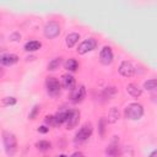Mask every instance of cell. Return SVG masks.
<instances>
[{"instance_id":"cell-1","label":"cell","mask_w":157,"mask_h":157,"mask_svg":"<svg viewBox=\"0 0 157 157\" xmlns=\"http://www.w3.org/2000/svg\"><path fill=\"white\" fill-rule=\"evenodd\" d=\"M125 118L130 120H137L144 114V107L140 103H130L124 110Z\"/></svg>"},{"instance_id":"cell-2","label":"cell","mask_w":157,"mask_h":157,"mask_svg":"<svg viewBox=\"0 0 157 157\" xmlns=\"http://www.w3.org/2000/svg\"><path fill=\"white\" fill-rule=\"evenodd\" d=\"M2 140H4V146H5V151L7 155L12 156L16 150H17V140L16 136L10 132V131H5L2 134Z\"/></svg>"},{"instance_id":"cell-3","label":"cell","mask_w":157,"mask_h":157,"mask_svg":"<svg viewBox=\"0 0 157 157\" xmlns=\"http://www.w3.org/2000/svg\"><path fill=\"white\" fill-rule=\"evenodd\" d=\"M92 131H93L92 123H85L80 128V130L76 132V135H75V142H83V141H86L92 135Z\"/></svg>"},{"instance_id":"cell-4","label":"cell","mask_w":157,"mask_h":157,"mask_svg":"<svg viewBox=\"0 0 157 157\" xmlns=\"http://www.w3.org/2000/svg\"><path fill=\"white\" fill-rule=\"evenodd\" d=\"M45 87H47V92L49 96L52 97H56L59 93H60V82L56 77L54 76H50V77H47L45 80Z\"/></svg>"},{"instance_id":"cell-5","label":"cell","mask_w":157,"mask_h":157,"mask_svg":"<svg viewBox=\"0 0 157 157\" xmlns=\"http://www.w3.org/2000/svg\"><path fill=\"white\" fill-rule=\"evenodd\" d=\"M60 34V26L55 21H50L44 26V36L49 39H53Z\"/></svg>"},{"instance_id":"cell-6","label":"cell","mask_w":157,"mask_h":157,"mask_svg":"<svg viewBox=\"0 0 157 157\" xmlns=\"http://www.w3.org/2000/svg\"><path fill=\"white\" fill-rule=\"evenodd\" d=\"M96 45H97V42H96L94 38H87V39H85V40L78 45L77 53H78V54H86V53L93 50V49L96 48Z\"/></svg>"},{"instance_id":"cell-7","label":"cell","mask_w":157,"mask_h":157,"mask_svg":"<svg viewBox=\"0 0 157 157\" xmlns=\"http://www.w3.org/2000/svg\"><path fill=\"white\" fill-rule=\"evenodd\" d=\"M99 60L103 65H109L113 61V52L110 47H103L99 53Z\"/></svg>"},{"instance_id":"cell-8","label":"cell","mask_w":157,"mask_h":157,"mask_svg":"<svg viewBox=\"0 0 157 157\" xmlns=\"http://www.w3.org/2000/svg\"><path fill=\"white\" fill-rule=\"evenodd\" d=\"M119 72L124 77H131L135 74V67L130 61H123L119 66Z\"/></svg>"},{"instance_id":"cell-9","label":"cell","mask_w":157,"mask_h":157,"mask_svg":"<svg viewBox=\"0 0 157 157\" xmlns=\"http://www.w3.org/2000/svg\"><path fill=\"white\" fill-rule=\"evenodd\" d=\"M80 121V112L78 110H70L69 117L66 119V129H74Z\"/></svg>"},{"instance_id":"cell-10","label":"cell","mask_w":157,"mask_h":157,"mask_svg":"<svg viewBox=\"0 0 157 157\" xmlns=\"http://www.w3.org/2000/svg\"><path fill=\"white\" fill-rule=\"evenodd\" d=\"M86 96V90H85V86H78L77 88H74L72 90V94H71V99L74 103H80L83 101Z\"/></svg>"},{"instance_id":"cell-11","label":"cell","mask_w":157,"mask_h":157,"mask_svg":"<svg viewBox=\"0 0 157 157\" xmlns=\"http://www.w3.org/2000/svg\"><path fill=\"white\" fill-rule=\"evenodd\" d=\"M18 61V56L16 54H2L0 55V64L5 66H11Z\"/></svg>"},{"instance_id":"cell-12","label":"cell","mask_w":157,"mask_h":157,"mask_svg":"<svg viewBox=\"0 0 157 157\" xmlns=\"http://www.w3.org/2000/svg\"><path fill=\"white\" fill-rule=\"evenodd\" d=\"M61 85L65 90H69V91H72L75 88V85H76V81H75V77L70 74H66L63 76V81H61Z\"/></svg>"},{"instance_id":"cell-13","label":"cell","mask_w":157,"mask_h":157,"mask_svg":"<svg viewBox=\"0 0 157 157\" xmlns=\"http://www.w3.org/2000/svg\"><path fill=\"white\" fill-rule=\"evenodd\" d=\"M126 91H128V93L130 96H132L135 98H137V97L141 96V88H139V86L135 85V83H129L126 86Z\"/></svg>"},{"instance_id":"cell-14","label":"cell","mask_w":157,"mask_h":157,"mask_svg":"<svg viewBox=\"0 0 157 157\" xmlns=\"http://www.w3.org/2000/svg\"><path fill=\"white\" fill-rule=\"evenodd\" d=\"M64 66H65V69H66L67 71L75 72V71L78 69V63H77V60H76V59H74V58H70V59H67V60L65 61Z\"/></svg>"},{"instance_id":"cell-15","label":"cell","mask_w":157,"mask_h":157,"mask_svg":"<svg viewBox=\"0 0 157 157\" xmlns=\"http://www.w3.org/2000/svg\"><path fill=\"white\" fill-rule=\"evenodd\" d=\"M69 113H70V110H63V112H59L56 115H54L55 124L56 125H60V124L65 123L66 119H67V117H69Z\"/></svg>"},{"instance_id":"cell-16","label":"cell","mask_w":157,"mask_h":157,"mask_svg":"<svg viewBox=\"0 0 157 157\" xmlns=\"http://www.w3.org/2000/svg\"><path fill=\"white\" fill-rule=\"evenodd\" d=\"M78 39H80V34L78 33H70L67 37H66V45L69 47V48H72L77 42H78Z\"/></svg>"},{"instance_id":"cell-17","label":"cell","mask_w":157,"mask_h":157,"mask_svg":"<svg viewBox=\"0 0 157 157\" xmlns=\"http://www.w3.org/2000/svg\"><path fill=\"white\" fill-rule=\"evenodd\" d=\"M40 47H42L40 42H38V40H29V42H27L25 44V50H27V52H36Z\"/></svg>"},{"instance_id":"cell-18","label":"cell","mask_w":157,"mask_h":157,"mask_svg":"<svg viewBox=\"0 0 157 157\" xmlns=\"http://www.w3.org/2000/svg\"><path fill=\"white\" fill-rule=\"evenodd\" d=\"M107 156L109 157H119L120 156V148L118 145H110L107 150H105Z\"/></svg>"},{"instance_id":"cell-19","label":"cell","mask_w":157,"mask_h":157,"mask_svg":"<svg viewBox=\"0 0 157 157\" xmlns=\"http://www.w3.org/2000/svg\"><path fill=\"white\" fill-rule=\"evenodd\" d=\"M36 147L39 150V151H48L50 147H52V144L47 140H40L36 144Z\"/></svg>"},{"instance_id":"cell-20","label":"cell","mask_w":157,"mask_h":157,"mask_svg":"<svg viewBox=\"0 0 157 157\" xmlns=\"http://www.w3.org/2000/svg\"><path fill=\"white\" fill-rule=\"evenodd\" d=\"M60 64H61V58H55V59H53L52 61H49V64H48V70L54 71V70H56V69L60 66Z\"/></svg>"},{"instance_id":"cell-21","label":"cell","mask_w":157,"mask_h":157,"mask_svg":"<svg viewBox=\"0 0 157 157\" xmlns=\"http://www.w3.org/2000/svg\"><path fill=\"white\" fill-rule=\"evenodd\" d=\"M118 118H119V112L117 110V108H112L110 112L108 113V118H107L108 121H109V123H114Z\"/></svg>"},{"instance_id":"cell-22","label":"cell","mask_w":157,"mask_h":157,"mask_svg":"<svg viewBox=\"0 0 157 157\" xmlns=\"http://www.w3.org/2000/svg\"><path fill=\"white\" fill-rule=\"evenodd\" d=\"M156 80L155 78H151V80H147L145 83H144V87L146 88V90H148V91H152V90H155L156 88Z\"/></svg>"},{"instance_id":"cell-23","label":"cell","mask_w":157,"mask_h":157,"mask_svg":"<svg viewBox=\"0 0 157 157\" xmlns=\"http://www.w3.org/2000/svg\"><path fill=\"white\" fill-rule=\"evenodd\" d=\"M115 93H117L115 87H107V88L104 90V92H103V96H104L105 98H110V97H113Z\"/></svg>"},{"instance_id":"cell-24","label":"cell","mask_w":157,"mask_h":157,"mask_svg":"<svg viewBox=\"0 0 157 157\" xmlns=\"http://www.w3.org/2000/svg\"><path fill=\"white\" fill-rule=\"evenodd\" d=\"M2 103H4V105H13V104H16V98L15 97H6V98H4Z\"/></svg>"},{"instance_id":"cell-25","label":"cell","mask_w":157,"mask_h":157,"mask_svg":"<svg viewBox=\"0 0 157 157\" xmlns=\"http://www.w3.org/2000/svg\"><path fill=\"white\" fill-rule=\"evenodd\" d=\"M45 123H47L48 125H50V126H56L54 115H47V117H45Z\"/></svg>"},{"instance_id":"cell-26","label":"cell","mask_w":157,"mask_h":157,"mask_svg":"<svg viewBox=\"0 0 157 157\" xmlns=\"http://www.w3.org/2000/svg\"><path fill=\"white\" fill-rule=\"evenodd\" d=\"M38 112H39V105H34L33 109H32V112L29 113V119H34L37 117Z\"/></svg>"},{"instance_id":"cell-27","label":"cell","mask_w":157,"mask_h":157,"mask_svg":"<svg viewBox=\"0 0 157 157\" xmlns=\"http://www.w3.org/2000/svg\"><path fill=\"white\" fill-rule=\"evenodd\" d=\"M48 131H49V128H47V126H39V128H38V132L45 134V132H48Z\"/></svg>"},{"instance_id":"cell-28","label":"cell","mask_w":157,"mask_h":157,"mask_svg":"<svg viewBox=\"0 0 157 157\" xmlns=\"http://www.w3.org/2000/svg\"><path fill=\"white\" fill-rule=\"evenodd\" d=\"M71 157H83V155H82L81 152H75V153H74Z\"/></svg>"},{"instance_id":"cell-29","label":"cell","mask_w":157,"mask_h":157,"mask_svg":"<svg viewBox=\"0 0 157 157\" xmlns=\"http://www.w3.org/2000/svg\"><path fill=\"white\" fill-rule=\"evenodd\" d=\"M156 155H157V152H156V151H153V152H152V153H151L148 157H156Z\"/></svg>"},{"instance_id":"cell-30","label":"cell","mask_w":157,"mask_h":157,"mask_svg":"<svg viewBox=\"0 0 157 157\" xmlns=\"http://www.w3.org/2000/svg\"><path fill=\"white\" fill-rule=\"evenodd\" d=\"M2 75H4V70H2V69H1V67H0V77H1V76H2Z\"/></svg>"},{"instance_id":"cell-31","label":"cell","mask_w":157,"mask_h":157,"mask_svg":"<svg viewBox=\"0 0 157 157\" xmlns=\"http://www.w3.org/2000/svg\"><path fill=\"white\" fill-rule=\"evenodd\" d=\"M58 157H66L65 155H60V156H58Z\"/></svg>"}]
</instances>
